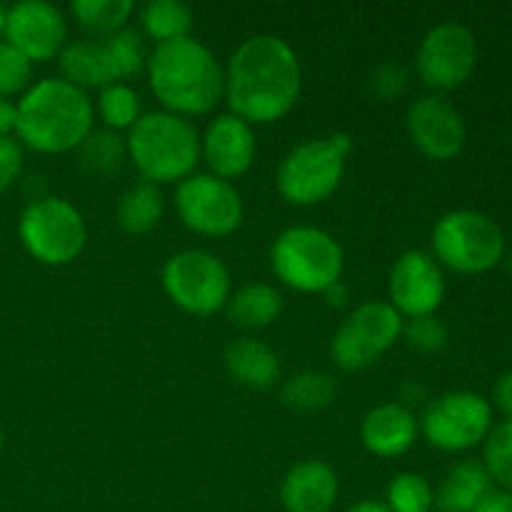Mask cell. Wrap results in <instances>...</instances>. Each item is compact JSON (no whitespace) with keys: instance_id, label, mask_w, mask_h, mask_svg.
Instances as JSON below:
<instances>
[{"instance_id":"obj_17","label":"cell","mask_w":512,"mask_h":512,"mask_svg":"<svg viewBox=\"0 0 512 512\" xmlns=\"http://www.w3.org/2000/svg\"><path fill=\"white\" fill-rule=\"evenodd\" d=\"M200 153L205 155L213 175L223 180L240 178L255 160L253 125L233 113L218 115L200 138Z\"/></svg>"},{"instance_id":"obj_11","label":"cell","mask_w":512,"mask_h":512,"mask_svg":"<svg viewBox=\"0 0 512 512\" xmlns=\"http://www.w3.org/2000/svg\"><path fill=\"white\" fill-rule=\"evenodd\" d=\"M493 428V405L480 393L453 390L425 408L420 430L433 448L460 453L483 443Z\"/></svg>"},{"instance_id":"obj_10","label":"cell","mask_w":512,"mask_h":512,"mask_svg":"<svg viewBox=\"0 0 512 512\" xmlns=\"http://www.w3.org/2000/svg\"><path fill=\"white\" fill-rule=\"evenodd\" d=\"M403 315L385 300L360 303L330 340V355L343 370L370 368L403 338Z\"/></svg>"},{"instance_id":"obj_6","label":"cell","mask_w":512,"mask_h":512,"mask_svg":"<svg viewBox=\"0 0 512 512\" xmlns=\"http://www.w3.org/2000/svg\"><path fill=\"white\" fill-rule=\"evenodd\" d=\"M270 265L278 280L300 293H325L343 275L345 255L328 230L293 225L275 238Z\"/></svg>"},{"instance_id":"obj_27","label":"cell","mask_w":512,"mask_h":512,"mask_svg":"<svg viewBox=\"0 0 512 512\" xmlns=\"http://www.w3.org/2000/svg\"><path fill=\"white\" fill-rule=\"evenodd\" d=\"M335 395H338V383L323 370H305L293 375L280 390L283 403L295 410H323L333 403Z\"/></svg>"},{"instance_id":"obj_25","label":"cell","mask_w":512,"mask_h":512,"mask_svg":"<svg viewBox=\"0 0 512 512\" xmlns=\"http://www.w3.org/2000/svg\"><path fill=\"white\" fill-rule=\"evenodd\" d=\"M80 168L95 178H108L123 168L128 158V145L115 130H93L83 143L78 145Z\"/></svg>"},{"instance_id":"obj_12","label":"cell","mask_w":512,"mask_h":512,"mask_svg":"<svg viewBox=\"0 0 512 512\" xmlns=\"http://www.w3.org/2000/svg\"><path fill=\"white\" fill-rule=\"evenodd\" d=\"M175 208L190 230L210 238L235 233L243 223V195L230 180L213 173H193L180 180L175 190Z\"/></svg>"},{"instance_id":"obj_4","label":"cell","mask_w":512,"mask_h":512,"mask_svg":"<svg viewBox=\"0 0 512 512\" xmlns=\"http://www.w3.org/2000/svg\"><path fill=\"white\" fill-rule=\"evenodd\" d=\"M128 158L145 180L175 183L193 175L200 158L198 128L170 110H150L128 130Z\"/></svg>"},{"instance_id":"obj_9","label":"cell","mask_w":512,"mask_h":512,"mask_svg":"<svg viewBox=\"0 0 512 512\" xmlns=\"http://www.w3.org/2000/svg\"><path fill=\"white\" fill-rule=\"evenodd\" d=\"M160 278L168 298L185 313L213 315L228 305L230 273L210 250H178L165 260Z\"/></svg>"},{"instance_id":"obj_19","label":"cell","mask_w":512,"mask_h":512,"mask_svg":"<svg viewBox=\"0 0 512 512\" xmlns=\"http://www.w3.org/2000/svg\"><path fill=\"white\" fill-rule=\"evenodd\" d=\"M420 423L408 405L383 403L370 410L360 425L363 445L380 458H398L418 440Z\"/></svg>"},{"instance_id":"obj_24","label":"cell","mask_w":512,"mask_h":512,"mask_svg":"<svg viewBox=\"0 0 512 512\" xmlns=\"http://www.w3.org/2000/svg\"><path fill=\"white\" fill-rule=\"evenodd\" d=\"M225 308H228V318L235 325L258 330L280 318V313H283V295H280L275 285L250 283L235 290Z\"/></svg>"},{"instance_id":"obj_18","label":"cell","mask_w":512,"mask_h":512,"mask_svg":"<svg viewBox=\"0 0 512 512\" xmlns=\"http://www.w3.org/2000/svg\"><path fill=\"white\" fill-rule=\"evenodd\" d=\"M338 493V475L323 460L293 465L280 483V503L288 512H330Z\"/></svg>"},{"instance_id":"obj_40","label":"cell","mask_w":512,"mask_h":512,"mask_svg":"<svg viewBox=\"0 0 512 512\" xmlns=\"http://www.w3.org/2000/svg\"><path fill=\"white\" fill-rule=\"evenodd\" d=\"M325 298H328V305L343 308V305H348V300H350L348 285H345L343 280H338V283H333L328 290H325Z\"/></svg>"},{"instance_id":"obj_5","label":"cell","mask_w":512,"mask_h":512,"mask_svg":"<svg viewBox=\"0 0 512 512\" xmlns=\"http://www.w3.org/2000/svg\"><path fill=\"white\" fill-rule=\"evenodd\" d=\"M350 153L353 138L348 133L310 138L295 145L278 165V193L293 205H315L330 198L343 183Z\"/></svg>"},{"instance_id":"obj_30","label":"cell","mask_w":512,"mask_h":512,"mask_svg":"<svg viewBox=\"0 0 512 512\" xmlns=\"http://www.w3.org/2000/svg\"><path fill=\"white\" fill-rule=\"evenodd\" d=\"M98 113L110 130L133 128L140 118V95L125 83H110L100 88Z\"/></svg>"},{"instance_id":"obj_36","label":"cell","mask_w":512,"mask_h":512,"mask_svg":"<svg viewBox=\"0 0 512 512\" xmlns=\"http://www.w3.org/2000/svg\"><path fill=\"white\" fill-rule=\"evenodd\" d=\"M405 88V73L400 65H380L373 75V90L380 98H393Z\"/></svg>"},{"instance_id":"obj_32","label":"cell","mask_w":512,"mask_h":512,"mask_svg":"<svg viewBox=\"0 0 512 512\" xmlns=\"http://www.w3.org/2000/svg\"><path fill=\"white\" fill-rule=\"evenodd\" d=\"M483 465L490 480L512 493V420L493 425L485 438Z\"/></svg>"},{"instance_id":"obj_13","label":"cell","mask_w":512,"mask_h":512,"mask_svg":"<svg viewBox=\"0 0 512 512\" xmlns=\"http://www.w3.org/2000/svg\"><path fill=\"white\" fill-rule=\"evenodd\" d=\"M478 63V40L473 30L455 20L435 25L425 33L418 48V75L425 85L438 90H453L473 75Z\"/></svg>"},{"instance_id":"obj_37","label":"cell","mask_w":512,"mask_h":512,"mask_svg":"<svg viewBox=\"0 0 512 512\" xmlns=\"http://www.w3.org/2000/svg\"><path fill=\"white\" fill-rule=\"evenodd\" d=\"M493 405L505 420H512V370L500 375L493 388Z\"/></svg>"},{"instance_id":"obj_31","label":"cell","mask_w":512,"mask_h":512,"mask_svg":"<svg viewBox=\"0 0 512 512\" xmlns=\"http://www.w3.org/2000/svg\"><path fill=\"white\" fill-rule=\"evenodd\" d=\"M433 488L418 473L395 475L385 490V505L390 512H430L433 510Z\"/></svg>"},{"instance_id":"obj_43","label":"cell","mask_w":512,"mask_h":512,"mask_svg":"<svg viewBox=\"0 0 512 512\" xmlns=\"http://www.w3.org/2000/svg\"><path fill=\"white\" fill-rule=\"evenodd\" d=\"M0 448H3V430H0Z\"/></svg>"},{"instance_id":"obj_34","label":"cell","mask_w":512,"mask_h":512,"mask_svg":"<svg viewBox=\"0 0 512 512\" xmlns=\"http://www.w3.org/2000/svg\"><path fill=\"white\" fill-rule=\"evenodd\" d=\"M30 68L33 63L8 40H3L0 43V98H8L25 88L30 80Z\"/></svg>"},{"instance_id":"obj_42","label":"cell","mask_w":512,"mask_h":512,"mask_svg":"<svg viewBox=\"0 0 512 512\" xmlns=\"http://www.w3.org/2000/svg\"><path fill=\"white\" fill-rule=\"evenodd\" d=\"M5 20H8V10H5L3 5H0V35L5 33Z\"/></svg>"},{"instance_id":"obj_2","label":"cell","mask_w":512,"mask_h":512,"mask_svg":"<svg viewBox=\"0 0 512 512\" xmlns=\"http://www.w3.org/2000/svg\"><path fill=\"white\" fill-rule=\"evenodd\" d=\"M145 70L155 98L183 118L210 113L225 95V68L193 35L155 45Z\"/></svg>"},{"instance_id":"obj_29","label":"cell","mask_w":512,"mask_h":512,"mask_svg":"<svg viewBox=\"0 0 512 512\" xmlns=\"http://www.w3.org/2000/svg\"><path fill=\"white\" fill-rule=\"evenodd\" d=\"M70 10L83 28L113 35L120 28H125L128 18L133 15L135 3L133 0H75Z\"/></svg>"},{"instance_id":"obj_39","label":"cell","mask_w":512,"mask_h":512,"mask_svg":"<svg viewBox=\"0 0 512 512\" xmlns=\"http://www.w3.org/2000/svg\"><path fill=\"white\" fill-rule=\"evenodd\" d=\"M18 123V105L10 103L8 98H0V138L10 135Z\"/></svg>"},{"instance_id":"obj_20","label":"cell","mask_w":512,"mask_h":512,"mask_svg":"<svg viewBox=\"0 0 512 512\" xmlns=\"http://www.w3.org/2000/svg\"><path fill=\"white\" fill-rule=\"evenodd\" d=\"M490 493H493V480L485 465L478 460H463L453 465L438 485L433 493V508L440 512H475Z\"/></svg>"},{"instance_id":"obj_26","label":"cell","mask_w":512,"mask_h":512,"mask_svg":"<svg viewBox=\"0 0 512 512\" xmlns=\"http://www.w3.org/2000/svg\"><path fill=\"white\" fill-rule=\"evenodd\" d=\"M140 23H143L148 38L160 45L188 38L193 30V13L183 0H150L140 13Z\"/></svg>"},{"instance_id":"obj_16","label":"cell","mask_w":512,"mask_h":512,"mask_svg":"<svg viewBox=\"0 0 512 512\" xmlns=\"http://www.w3.org/2000/svg\"><path fill=\"white\" fill-rule=\"evenodd\" d=\"M405 125L420 153L433 160H450L465 145V120L443 95H423L405 115Z\"/></svg>"},{"instance_id":"obj_28","label":"cell","mask_w":512,"mask_h":512,"mask_svg":"<svg viewBox=\"0 0 512 512\" xmlns=\"http://www.w3.org/2000/svg\"><path fill=\"white\" fill-rule=\"evenodd\" d=\"M105 53H108L110 68H113L115 83L125 78H133L148 65V48L138 30L120 28L118 33L108 35L103 40Z\"/></svg>"},{"instance_id":"obj_15","label":"cell","mask_w":512,"mask_h":512,"mask_svg":"<svg viewBox=\"0 0 512 512\" xmlns=\"http://www.w3.org/2000/svg\"><path fill=\"white\" fill-rule=\"evenodd\" d=\"M5 38L18 48L30 63L50 60L60 55L68 40L65 15L45 0H23L8 10Z\"/></svg>"},{"instance_id":"obj_22","label":"cell","mask_w":512,"mask_h":512,"mask_svg":"<svg viewBox=\"0 0 512 512\" xmlns=\"http://www.w3.org/2000/svg\"><path fill=\"white\" fill-rule=\"evenodd\" d=\"M58 58L60 70H63V80L78 85L80 90L105 88V85L115 83L103 40H75V43H65Z\"/></svg>"},{"instance_id":"obj_38","label":"cell","mask_w":512,"mask_h":512,"mask_svg":"<svg viewBox=\"0 0 512 512\" xmlns=\"http://www.w3.org/2000/svg\"><path fill=\"white\" fill-rule=\"evenodd\" d=\"M475 512H512V493H508V490H493Z\"/></svg>"},{"instance_id":"obj_21","label":"cell","mask_w":512,"mask_h":512,"mask_svg":"<svg viewBox=\"0 0 512 512\" xmlns=\"http://www.w3.org/2000/svg\"><path fill=\"white\" fill-rule=\"evenodd\" d=\"M225 368L238 380L253 390H268L280 375V360L270 345L255 338L233 340L225 350Z\"/></svg>"},{"instance_id":"obj_23","label":"cell","mask_w":512,"mask_h":512,"mask_svg":"<svg viewBox=\"0 0 512 512\" xmlns=\"http://www.w3.org/2000/svg\"><path fill=\"white\" fill-rule=\"evenodd\" d=\"M165 213L163 190L153 180H135L128 190L118 198L115 205V220L120 228L130 235H143L158 228Z\"/></svg>"},{"instance_id":"obj_41","label":"cell","mask_w":512,"mask_h":512,"mask_svg":"<svg viewBox=\"0 0 512 512\" xmlns=\"http://www.w3.org/2000/svg\"><path fill=\"white\" fill-rule=\"evenodd\" d=\"M345 512H390L385 503H378V500H360V503L350 505Z\"/></svg>"},{"instance_id":"obj_3","label":"cell","mask_w":512,"mask_h":512,"mask_svg":"<svg viewBox=\"0 0 512 512\" xmlns=\"http://www.w3.org/2000/svg\"><path fill=\"white\" fill-rule=\"evenodd\" d=\"M15 133L38 153H68L93 133V100L63 78L38 80L20 98Z\"/></svg>"},{"instance_id":"obj_14","label":"cell","mask_w":512,"mask_h":512,"mask_svg":"<svg viewBox=\"0 0 512 512\" xmlns=\"http://www.w3.org/2000/svg\"><path fill=\"white\" fill-rule=\"evenodd\" d=\"M390 305L405 318L435 315L445 298V275L425 250H408L390 268Z\"/></svg>"},{"instance_id":"obj_35","label":"cell","mask_w":512,"mask_h":512,"mask_svg":"<svg viewBox=\"0 0 512 512\" xmlns=\"http://www.w3.org/2000/svg\"><path fill=\"white\" fill-rule=\"evenodd\" d=\"M20 170H23V145L5 135L0 138V193H5L18 180Z\"/></svg>"},{"instance_id":"obj_33","label":"cell","mask_w":512,"mask_h":512,"mask_svg":"<svg viewBox=\"0 0 512 512\" xmlns=\"http://www.w3.org/2000/svg\"><path fill=\"white\" fill-rule=\"evenodd\" d=\"M403 338L420 353H438L448 345V325L438 315H420L403 323Z\"/></svg>"},{"instance_id":"obj_8","label":"cell","mask_w":512,"mask_h":512,"mask_svg":"<svg viewBox=\"0 0 512 512\" xmlns=\"http://www.w3.org/2000/svg\"><path fill=\"white\" fill-rule=\"evenodd\" d=\"M20 240L35 260L45 265H68L88 243L83 213L70 200L45 195L23 210L18 223Z\"/></svg>"},{"instance_id":"obj_7","label":"cell","mask_w":512,"mask_h":512,"mask_svg":"<svg viewBox=\"0 0 512 512\" xmlns=\"http://www.w3.org/2000/svg\"><path fill=\"white\" fill-rule=\"evenodd\" d=\"M433 250V258L455 273H488L503 260L505 233L490 215L478 210H450L435 223Z\"/></svg>"},{"instance_id":"obj_1","label":"cell","mask_w":512,"mask_h":512,"mask_svg":"<svg viewBox=\"0 0 512 512\" xmlns=\"http://www.w3.org/2000/svg\"><path fill=\"white\" fill-rule=\"evenodd\" d=\"M303 70L288 40L260 33L243 40L225 68V100L245 123H275L298 103Z\"/></svg>"}]
</instances>
